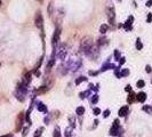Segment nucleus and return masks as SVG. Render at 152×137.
Masks as SVG:
<instances>
[{"instance_id": "f257e3e1", "label": "nucleus", "mask_w": 152, "mask_h": 137, "mask_svg": "<svg viewBox=\"0 0 152 137\" xmlns=\"http://www.w3.org/2000/svg\"><path fill=\"white\" fill-rule=\"evenodd\" d=\"M80 46H81V49L88 54L90 50H92V47H93V40H92V38H90V37H85V38L81 40Z\"/></svg>"}, {"instance_id": "f03ea898", "label": "nucleus", "mask_w": 152, "mask_h": 137, "mask_svg": "<svg viewBox=\"0 0 152 137\" xmlns=\"http://www.w3.org/2000/svg\"><path fill=\"white\" fill-rule=\"evenodd\" d=\"M25 95H26V87L24 86V85H18L17 91H16V97L20 101H23L25 98Z\"/></svg>"}, {"instance_id": "7ed1b4c3", "label": "nucleus", "mask_w": 152, "mask_h": 137, "mask_svg": "<svg viewBox=\"0 0 152 137\" xmlns=\"http://www.w3.org/2000/svg\"><path fill=\"white\" fill-rule=\"evenodd\" d=\"M106 15L109 18V22H110L111 25H114V18H116V13H114L113 7H109L106 9Z\"/></svg>"}, {"instance_id": "20e7f679", "label": "nucleus", "mask_w": 152, "mask_h": 137, "mask_svg": "<svg viewBox=\"0 0 152 137\" xmlns=\"http://www.w3.org/2000/svg\"><path fill=\"white\" fill-rule=\"evenodd\" d=\"M65 55H66V48H65V45H62L58 49V51L56 53V56H57V60H61L63 61L65 58Z\"/></svg>"}, {"instance_id": "39448f33", "label": "nucleus", "mask_w": 152, "mask_h": 137, "mask_svg": "<svg viewBox=\"0 0 152 137\" xmlns=\"http://www.w3.org/2000/svg\"><path fill=\"white\" fill-rule=\"evenodd\" d=\"M119 120L116 119L113 121V126H112V128L110 129V134L112 135V136H117L118 135V131H119Z\"/></svg>"}, {"instance_id": "423d86ee", "label": "nucleus", "mask_w": 152, "mask_h": 137, "mask_svg": "<svg viewBox=\"0 0 152 137\" xmlns=\"http://www.w3.org/2000/svg\"><path fill=\"white\" fill-rule=\"evenodd\" d=\"M34 23H36V26L38 29H41L42 27V23H44V18H42V15L40 14V12L37 13L36 18H34Z\"/></svg>"}, {"instance_id": "0eeeda50", "label": "nucleus", "mask_w": 152, "mask_h": 137, "mask_svg": "<svg viewBox=\"0 0 152 137\" xmlns=\"http://www.w3.org/2000/svg\"><path fill=\"white\" fill-rule=\"evenodd\" d=\"M23 122H24V113L23 112H21V113L18 114V116H17V120H16V130L17 131L21 130Z\"/></svg>"}, {"instance_id": "6e6552de", "label": "nucleus", "mask_w": 152, "mask_h": 137, "mask_svg": "<svg viewBox=\"0 0 152 137\" xmlns=\"http://www.w3.org/2000/svg\"><path fill=\"white\" fill-rule=\"evenodd\" d=\"M60 36H61V29L60 27H56V30L54 32L53 36V46H56L58 40H60Z\"/></svg>"}, {"instance_id": "1a4fd4ad", "label": "nucleus", "mask_w": 152, "mask_h": 137, "mask_svg": "<svg viewBox=\"0 0 152 137\" xmlns=\"http://www.w3.org/2000/svg\"><path fill=\"white\" fill-rule=\"evenodd\" d=\"M133 21H134V17H133V16H129L128 20H127V21L125 22V24H124L125 30H127V31L131 30V24H133Z\"/></svg>"}, {"instance_id": "9d476101", "label": "nucleus", "mask_w": 152, "mask_h": 137, "mask_svg": "<svg viewBox=\"0 0 152 137\" xmlns=\"http://www.w3.org/2000/svg\"><path fill=\"white\" fill-rule=\"evenodd\" d=\"M128 106L127 105H125V106H122L121 109L119 110V112H118V114H119V116H126L127 114H128Z\"/></svg>"}, {"instance_id": "9b49d317", "label": "nucleus", "mask_w": 152, "mask_h": 137, "mask_svg": "<svg viewBox=\"0 0 152 137\" xmlns=\"http://www.w3.org/2000/svg\"><path fill=\"white\" fill-rule=\"evenodd\" d=\"M136 98H137V101L138 102H141V103H143V102H145V99H146V94L145 92H138L136 95Z\"/></svg>"}, {"instance_id": "f8f14e48", "label": "nucleus", "mask_w": 152, "mask_h": 137, "mask_svg": "<svg viewBox=\"0 0 152 137\" xmlns=\"http://www.w3.org/2000/svg\"><path fill=\"white\" fill-rule=\"evenodd\" d=\"M30 82H31V73L29 72V73H26V74L24 75V78H23V85H24V86H27Z\"/></svg>"}, {"instance_id": "ddd939ff", "label": "nucleus", "mask_w": 152, "mask_h": 137, "mask_svg": "<svg viewBox=\"0 0 152 137\" xmlns=\"http://www.w3.org/2000/svg\"><path fill=\"white\" fill-rule=\"evenodd\" d=\"M135 98H136V94H135L134 91H130V92H129L128 98H127V102H128L129 104H131V103L135 101Z\"/></svg>"}, {"instance_id": "4468645a", "label": "nucleus", "mask_w": 152, "mask_h": 137, "mask_svg": "<svg viewBox=\"0 0 152 137\" xmlns=\"http://www.w3.org/2000/svg\"><path fill=\"white\" fill-rule=\"evenodd\" d=\"M142 110H143L144 112H146L148 114H152V105H144V106L142 107Z\"/></svg>"}, {"instance_id": "2eb2a0df", "label": "nucleus", "mask_w": 152, "mask_h": 137, "mask_svg": "<svg viewBox=\"0 0 152 137\" xmlns=\"http://www.w3.org/2000/svg\"><path fill=\"white\" fill-rule=\"evenodd\" d=\"M107 30H109V25H107V24H103V25H101V27H100V32H101L102 34L106 33Z\"/></svg>"}, {"instance_id": "dca6fc26", "label": "nucleus", "mask_w": 152, "mask_h": 137, "mask_svg": "<svg viewBox=\"0 0 152 137\" xmlns=\"http://www.w3.org/2000/svg\"><path fill=\"white\" fill-rule=\"evenodd\" d=\"M38 110L40 111V112H44V113H46V112H47V107L45 106V104H42V103H39V104H38Z\"/></svg>"}, {"instance_id": "f3484780", "label": "nucleus", "mask_w": 152, "mask_h": 137, "mask_svg": "<svg viewBox=\"0 0 152 137\" xmlns=\"http://www.w3.org/2000/svg\"><path fill=\"white\" fill-rule=\"evenodd\" d=\"M76 112H77V114H78V115H84V113H85V107H82V106H79V107H77V110H76Z\"/></svg>"}, {"instance_id": "a211bd4d", "label": "nucleus", "mask_w": 152, "mask_h": 137, "mask_svg": "<svg viewBox=\"0 0 152 137\" xmlns=\"http://www.w3.org/2000/svg\"><path fill=\"white\" fill-rule=\"evenodd\" d=\"M109 68H116V66H114L113 64H110V63H107V64H104V65H103V68H102V71L109 70Z\"/></svg>"}, {"instance_id": "6ab92c4d", "label": "nucleus", "mask_w": 152, "mask_h": 137, "mask_svg": "<svg viewBox=\"0 0 152 137\" xmlns=\"http://www.w3.org/2000/svg\"><path fill=\"white\" fill-rule=\"evenodd\" d=\"M129 75V70L128 68H122L121 72H120V77H127Z\"/></svg>"}, {"instance_id": "aec40b11", "label": "nucleus", "mask_w": 152, "mask_h": 137, "mask_svg": "<svg viewBox=\"0 0 152 137\" xmlns=\"http://www.w3.org/2000/svg\"><path fill=\"white\" fill-rule=\"evenodd\" d=\"M142 48H143V45H142V42H141V39L137 38V40H136V49L137 50H141Z\"/></svg>"}, {"instance_id": "412c9836", "label": "nucleus", "mask_w": 152, "mask_h": 137, "mask_svg": "<svg viewBox=\"0 0 152 137\" xmlns=\"http://www.w3.org/2000/svg\"><path fill=\"white\" fill-rule=\"evenodd\" d=\"M42 131H44V128H42V127L38 128L36 130V133H34V137H40V135L42 134Z\"/></svg>"}, {"instance_id": "4be33fe9", "label": "nucleus", "mask_w": 152, "mask_h": 137, "mask_svg": "<svg viewBox=\"0 0 152 137\" xmlns=\"http://www.w3.org/2000/svg\"><path fill=\"white\" fill-rule=\"evenodd\" d=\"M54 137H62V135H61V130H60L58 127H56L55 130H54Z\"/></svg>"}, {"instance_id": "5701e85b", "label": "nucleus", "mask_w": 152, "mask_h": 137, "mask_svg": "<svg viewBox=\"0 0 152 137\" xmlns=\"http://www.w3.org/2000/svg\"><path fill=\"white\" fill-rule=\"evenodd\" d=\"M136 86H137V88H143V87L145 86V82H144V80H138Z\"/></svg>"}, {"instance_id": "b1692460", "label": "nucleus", "mask_w": 152, "mask_h": 137, "mask_svg": "<svg viewBox=\"0 0 152 137\" xmlns=\"http://www.w3.org/2000/svg\"><path fill=\"white\" fill-rule=\"evenodd\" d=\"M86 80V78L85 77H80V78H78L77 80H76V85H80L82 81H85Z\"/></svg>"}, {"instance_id": "393cba45", "label": "nucleus", "mask_w": 152, "mask_h": 137, "mask_svg": "<svg viewBox=\"0 0 152 137\" xmlns=\"http://www.w3.org/2000/svg\"><path fill=\"white\" fill-rule=\"evenodd\" d=\"M105 41H106V38H100L99 41H97V45L101 46V45H103V44H105Z\"/></svg>"}, {"instance_id": "a878e982", "label": "nucleus", "mask_w": 152, "mask_h": 137, "mask_svg": "<svg viewBox=\"0 0 152 137\" xmlns=\"http://www.w3.org/2000/svg\"><path fill=\"white\" fill-rule=\"evenodd\" d=\"M97 102H99V96H97V95H94L92 97V103H93V104H96Z\"/></svg>"}, {"instance_id": "bb28decb", "label": "nucleus", "mask_w": 152, "mask_h": 137, "mask_svg": "<svg viewBox=\"0 0 152 137\" xmlns=\"http://www.w3.org/2000/svg\"><path fill=\"white\" fill-rule=\"evenodd\" d=\"M65 137H72V135H71V129H70V128H66V130H65Z\"/></svg>"}, {"instance_id": "cd10ccee", "label": "nucleus", "mask_w": 152, "mask_h": 137, "mask_svg": "<svg viewBox=\"0 0 152 137\" xmlns=\"http://www.w3.org/2000/svg\"><path fill=\"white\" fill-rule=\"evenodd\" d=\"M146 22H148V23H151V22H152V13H149V14H148Z\"/></svg>"}, {"instance_id": "c85d7f7f", "label": "nucleus", "mask_w": 152, "mask_h": 137, "mask_svg": "<svg viewBox=\"0 0 152 137\" xmlns=\"http://www.w3.org/2000/svg\"><path fill=\"white\" fill-rule=\"evenodd\" d=\"M93 112H94V115H99V114L101 113V110H100L99 107H95V109H94V111H93Z\"/></svg>"}, {"instance_id": "c756f323", "label": "nucleus", "mask_w": 152, "mask_h": 137, "mask_svg": "<svg viewBox=\"0 0 152 137\" xmlns=\"http://www.w3.org/2000/svg\"><path fill=\"white\" fill-rule=\"evenodd\" d=\"M114 58H116V60H120V53H119V50L114 51Z\"/></svg>"}, {"instance_id": "7c9ffc66", "label": "nucleus", "mask_w": 152, "mask_h": 137, "mask_svg": "<svg viewBox=\"0 0 152 137\" xmlns=\"http://www.w3.org/2000/svg\"><path fill=\"white\" fill-rule=\"evenodd\" d=\"M109 115H110V110H105L104 112H103V116H104V118H107Z\"/></svg>"}, {"instance_id": "2f4dec72", "label": "nucleus", "mask_w": 152, "mask_h": 137, "mask_svg": "<svg viewBox=\"0 0 152 137\" xmlns=\"http://www.w3.org/2000/svg\"><path fill=\"white\" fill-rule=\"evenodd\" d=\"M27 131H29V127H25V128L23 129V133H22V135H23V136H26V135H27Z\"/></svg>"}, {"instance_id": "473e14b6", "label": "nucleus", "mask_w": 152, "mask_h": 137, "mask_svg": "<svg viewBox=\"0 0 152 137\" xmlns=\"http://www.w3.org/2000/svg\"><path fill=\"white\" fill-rule=\"evenodd\" d=\"M125 61H126V58H125V57H120V62H119V65H122V64L125 63Z\"/></svg>"}, {"instance_id": "72a5a7b5", "label": "nucleus", "mask_w": 152, "mask_h": 137, "mask_svg": "<svg viewBox=\"0 0 152 137\" xmlns=\"http://www.w3.org/2000/svg\"><path fill=\"white\" fill-rule=\"evenodd\" d=\"M125 90H126V91H128V92H130V91H131V87L129 86V85H128V86H126Z\"/></svg>"}, {"instance_id": "f704fd0d", "label": "nucleus", "mask_w": 152, "mask_h": 137, "mask_svg": "<svg viewBox=\"0 0 152 137\" xmlns=\"http://www.w3.org/2000/svg\"><path fill=\"white\" fill-rule=\"evenodd\" d=\"M145 70H146V72H148V73H150V72H151V66H150V65H146L145 66Z\"/></svg>"}, {"instance_id": "c9c22d12", "label": "nucleus", "mask_w": 152, "mask_h": 137, "mask_svg": "<svg viewBox=\"0 0 152 137\" xmlns=\"http://www.w3.org/2000/svg\"><path fill=\"white\" fill-rule=\"evenodd\" d=\"M152 6V0H149L148 2H146V7H151Z\"/></svg>"}, {"instance_id": "e433bc0d", "label": "nucleus", "mask_w": 152, "mask_h": 137, "mask_svg": "<svg viewBox=\"0 0 152 137\" xmlns=\"http://www.w3.org/2000/svg\"><path fill=\"white\" fill-rule=\"evenodd\" d=\"M0 137H10V135H3V136H0Z\"/></svg>"}, {"instance_id": "4c0bfd02", "label": "nucleus", "mask_w": 152, "mask_h": 137, "mask_svg": "<svg viewBox=\"0 0 152 137\" xmlns=\"http://www.w3.org/2000/svg\"><path fill=\"white\" fill-rule=\"evenodd\" d=\"M0 6H1V0H0Z\"/></svg>"}, {"instance_id": "58836bf2", "label": "nucleus", "mask_w": 152, "mask_h": 137, "mask_svg": "<svg viewBox=\"0 0 152 137\" xmlns=\"http://www.w3.org/2000/svg\"><path fill=\"white\" fill-rule=\"evenodd\" d=\"M151 84H152V79H151Z\"/></svg>"}, {"instance_id": "ea45409f", "label": "nucleus", "mask_w": 152, "mask_h": 137, "mask_svg": "<svg viewBox=\"0 0 152 137\" xmlns=\"http://www.w3.org/2000/svg\"><path fill=\"white\" fill-rule=\"evenodd\" d=\"M119 1H121V0H119Z\"/></svg>"}]
</instances>
